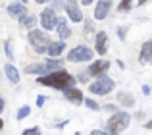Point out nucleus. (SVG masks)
<instances>
[{
    "mask_svg": "<svg viewBox=\"0 0 152 135\" xmlns=\"http://www.w3.org/2000/svg\"><path fill=\"white\" fill-rule=\"evenodd\" d=\"M29 43H31V46L35 48V52H39V54H46V46L50 45V37H48V31H45V29H31L29 31Z\"/></svg>",
    "mask_w": 152,
    "mask_h": 135,
    "instance_id": "nucleus-3",
    "label": "nucleus"
},
{
    "mask_svg": "<svg viewBox=\"0 0 152 135\" xmlns=\"http://www.w3.org/2000/svg\"><path fill=\"white\" fill-rule=\"evenodd\" d=\"M29 114H31V106H21V108L18 110V116L15 118H18V120H25Z\"/></svg>",
    "mask_w": 152,
    "mask_h": 135,
    "instance_id": "nucleus-20",
    "label": "nucleus"
},
{
    "mask_svg": "<svg viewBox=\"0 0 152 135\" xmlns=\"http://www.w3.org/2000/svg\"><path fill=\"white\" fill-rule=\"evenodd\" d=\"M115 98H118V102H119L121 106H125V108H131V106H135V98H133V95L127 93V91H119Z\"/></svg>",
    "mask_w": 152,
    "mask_h": 135,
    "instance_id": "nucleus-17",
    "label": "nucleus"
},
{
    "mask_svg": "<svg viewBox=\"0 0 152 135\" xmlns=\"http://www.w3.org/2000/svg\"><path fill=\"white\" fill-rule=\"evenodd\" d=\"M56 31H58V35L62 37V41H66V39L71 37V29L69 25H67V21L64 18H58V25H56Z\"/></svg>",
    "mask_w": 152,
    "mask_h": 135,
    "instance_id": "nucleus-16",
    "label": "nucleus"
},
{
    "mask_svg": "<svg viewBox=\"0 0 152 135\" xmlns=\"http://www.w3.org/2000/svg\"><path fill=\"white\" fill-rule=\"evenodd\" d=\"M131 2H133V0H121L119 6H118V10L119 12H129L131 10Z\"/></svg>",
    "mask_w": 152,
    "mask_h": 135,
    "instance_id": "nucleus-21",
    "label": "nucleus"
},
{
    "mask_svg": "<svg viewBox=\"0 0 152 135\" xmlns=\"http://www.w3.org/2000/svg\"><path fill=\"white\" fill-rule=\"evenodd\" d=\"M35 23H37V18H35V15H25V18H21V25L27 27V29H33Z\"/></svg>",
    "mask_w": 152,
    "mask_h": 135,
    "instance_id": "nucleus-19",
    "label": "nucleus"
},
{
    "mask_svg": "<svg viewBox=\"0 0 152 135\" xmlns=\"http://www.w3.org/2000/svg\"><path fill=\"white\" fill-rule=\"evenodd\" d=\"M125 33H127L125 27H118V35H119V39H121V41L125 39Z\"/></svg>",
    "mask_w": 152,
    "mask_h": 135,
    "instance_id": "nucleus-28",
    "label": "nucleus"
},
{
    "mask_svg": "<svg viewBox=\"0 0 152 135\" xmlns=\"http://www.w3.org/2000/svg\"><path fill=\"white\" fill-rule=\"evenodd\" d=\"M139 62L141 64H152V41H146L141 48V54H139Z\"/></svg>",
    "mask_w": 152,
    "mask_h": 135,
    "instance_id": "nucleus-15",
    "label": "nucleus"
},
{
    "mask_svg": "<svg viewBox=\"0 0 152 135\" xmlns=\"http://www.w3.org/2000/svg\"><path fill=\"white\" fill-rule=\"evenodd\" d=\"M64 50H66V43H64V41L50 43V45L46 46V54H48L50 58H58V56H62Z\"/></svg>",
    "mask_w": 152,
    "mask_h": 135,
    "instance_id": "nucleus-14",
    "label": "nucleus"
},
{
    "mask_svg": "<svg viewBox=\"0 0 152 135\" xmlns=\"http://www.w3.org/2000/svg\"><path fill=\"white\" fill-rule=\"evenodd\" d=\"M150 91H152V89H150L148 85H145V87H142V93H145V95H150Z\"/></svg>",
    "mask_w": 152,
    "mask_h": 135,
    "instance_id": "nucleus-29",
    "label": "nucleus"
},
{
    "mask_svg": "<svg viewBox=\"0 0 152 135\" xmlns=\"http://www.w3.org/2000/svg\"><path fill=\"white\" fill-rule=\"evenodd\" d=\"M45 101H46V97H42V95H39V97H37V106H39V108L45 106Z\"/></svg>",
    "mask_w": 152,
    "mask_h": 135,
    "instance_id": "nucleus-27",
    "label": "nucleus"
},
{
    "mask_svg": "<svg viewBox=\"0 0 152 135\" xmlns=\"http://www.w3.org/2000/svg\"><path fill=\"white\" fill-rule=\"evenodd\" d=\"M93 50L89 48V46H85V45H77V46H73V48L67 52V60L69 62H91L93 60Z\"/></svg>",
    "mask_w": 152,
    "mask_h": 135,
    "instance_id": "nucleus-5",
    "label": "nucleus"
},
{
    "mask_svg": "<svg viewBox=\"0 0 152 135\" xmlns=\"http://www.w3.org/2000/svg\"><path fill=\"white\" fill-rule=\"evenodd\" d=\"M83 102H85L87 108H91V110H98V108H100V106H98V102L94 101V98H85Z\"/></svg>",
    "mask_w": 152,
    "mask_h": 135,
    "instance_id": "nucleus-22",
    "label": "nucleus"
},
{
    "mask_svg": "<svg viewBox=\"0 0 152 135\" xmlns=\"http://www.w3.org/2000/svg\"><path fill=\"white\" fill-rule=\"evenodd\" d=\"M81 4H85V6H89V4H93V0H81Z\"/></svg>",
    "mask_w": 152,
    "mask_h": 135,
    "instance_id": "nucleus-32",
    "label": "nucleus"
},
{
    "mask_svg": "<svg viewBox=\"0 0 152 135\" xmlns=\"http://www.w3.org/2000/svg\"><path fill=\"white\" fill-rule=\"evenodd\" d=\"M41 25L45 31H52L56 29V25H58V18H56V10L54 8H45V10L41 12Z\"/></svg>",
    "mask_w": 152,
    "mask_h": 135,
    "instance_id": "nucleus-6",
    "label": "nucleus"
},
{
    "mask_svg": "<svg viewBox=\"0 0 152 135\" xmlns=\"http://www.w3.org/2000/svg\"><path fill=\"white\" fill-rule=\"evenodd\" d=\"M110 68V60H93V64L89 66V73L94 75V77H98V75H102L104 71Z\"/></svg>",
    "mask_w": 152,
    "mask_h": 135,
    "instance_id": "nucleus-11",
    "label": "nucleus"
},
{
    "mask_svg": "<svg viewBox=\"0 0 152 135\" xmlns=\"http://www.w3.org/2000/svg\"><path fill=\"white\" fill-rule=\"evenodd\" d=\"M21 135H41V128H37V125L35 128H27Z\"/></svg>",
    "mask_w": 152,
    "mask_h": 135,
    "instance_id": "nucleus-23",
    "label": "nucleus"
},
{
    "mask_svg": "<svg viewBox=\"0 0 152 135\" xmlns=\"http://www.w3.org/2000/svg\"><path fill=\"white\" fill-rule=\"evenodd\" d=\"M94 50H96V54H106L108 52V33L106 31H100V33L96 35V39H94Z\"/></svg>",
    "mask_w": 152,
    "mask_h": 135,
    "instance_id": "nucleus-10",
    "label": "nucleus"
},
{
    "mask_svg": "<svg viewBox=\"0 0 152 135\" xmlns=\"http://www.w3.org/2000/svg\"><path fill=\"white\" fill-rule=\"evenodd\" d=\"M145 2H146V0H139L137 4H139V6H142V4H145Z\"/></svg>",
    "mask_w": 152,
    "mask_h": 135,
    "instance_id": "nucleus-33",
    "label": "nucleus"
},
{
    "mask_svg": "<svg viewBox=\"0 0 152 135\" xmlns=\"http://www.w3.org/2000/svg\"><path fill=\"white\" fill-rule=\"evenodd\" d=\"M37 4H46V2H52V0H35Z\"/></svg>",
    "mask_w": 152,
    "mask_h": 135,
    "instance_id": "nucleus-31",
    "label": "nucleus"
},
{
    "mask_svg": "<svg viewBox=\"0 0 152 135\" xmlns=\"http://www.w3.org/2000/svg\"><path fill=\"white\" fill-rule=\"evenodd\" d=\"M91 135H119V133H114V131H100V129H93Z\"/></svg>",
    "mask_w": 152,
    "mask_h": 135,
    "instance_id": "nucleus-26",
    "label": "nucleus"
},
{
    "mask_svg": "<svg viewBox=\"0 0 152 135\" xmlns=\"http://www.w3.org/2000/svg\"><path fill=\"white\" fill-rule=\"evenodd\" d=\"M50 71H54V70H52L46 62H45V64H29V66L25 68V73H29V75L31 73H35V75H45V73H50Z\"/></svg>",
    "mask_w": 152,
    "mask_h": 135,
    "instance_id": "nucleus-13",
    "label": "nucleus"
},
{
    "mask_svg": "<svg viewBox=\"0 0 152 135\" xmlns=\"http://www.w3.org/2000/svg\"><path fill=\"white\" fill-rule=\"evenodd\" d=\"M8 14H10L12 18H15V19L25 18V15H27L25 2H21V0H14V2H10V4H8Z\"/></svg>",
    "mask_w": 152,
    "mask_h": 135,
    "instance_id": "nucleus-7",
    "label": "nucleus"
},
{
    "mask_svg": "<svg viewBox=\"0 0 152 135\" xmlns=\"http://www.w3.org/2000/svg\"><path fill=\"white\" fill-rule=\"evenodd\" d=\"M4 128V122H2V118H0V129H2Z\"/></svg>",
    "mask_w": 152,
    "mask_h": 135,
    "instance_id": "nucleus-34",
    "label": "nucleus"
},
{
    "mask_svg": "<svg viewBox=\"0 0 152 135\" xmlns=\"http://www.w3.org/2000/svg\"><path fill=\"white\" fill-rule=\"evenodd\" d=\"M37 83L39 85H45V87H52V89H56V91H66L67 87H73L75 77L69 75L67 71H64V70H54V71H50V73L41 75Z\"/></svg>",
    "mask_w": 152,
    "mask_h": 135,
    "instance_id": "nucleus-1",
    "label": "nucleus"
},
{
    "mask_svg": "<svg viewBox=\"0 0 152 135\" xmlns=\"http://www.w3.org/2000/svg\"><path fill=\"white\" fill-rule=\"evenodd\" d=\"M110 6H112V0H98V4L94 6V19H106L108 14H110Z\"/></svg>",
    "mask_w": 152,
    "mask_h": 135,
    "instance_id": "nucleus-9",
    "label": "nucleus"
},
{
    "mask_svg": "<svg viewBox=\"0 0 152 135\" xmlns=\"http://www.w3.org/2000/svg\"><path fill=\"white\" fill-rule=\"evenodd\" d=\"M52 8L54 10H62V8H66V2L64 0H52Z\"/></svg>",
    "mask_w": 152,
    "mask_h": 135,
    "instance_id": "nucleus-25",
    "label": "nucleus"
},
{
    "mask_svg": "<svg viewBox=\"0 0 152 135\" xmlns=\"http://www.w3.org/2000/svg\"><path fill=\"white\" fill-rule=\"evenodd\" d=\"M4 48H6V56L10 58H14V52H12V41H6V45H4Z\"/></svg>",
    "mask_w": 152,
    "mask_h": 135,
    "instance_id": "nucleus-24",
    "label": "nucleus"
},
{
    "mask_svg": "<svg viewBox=\"0 0 152 135\" xmlns=\"http://www.w3.org/2000/svg\"><path fill=\"white\" fill-rule=\"evenodd\" d=\"M131 124V114L121 110V112H114L110 118H108V124H106V129L108 131H114V133H119L123 129H127Z\"/></svg>",
    "mask_w": 152,
    "mask_h": 135,
    "instance_id": "nucleus-2",
    "label": "nucleus"
},
{
    "mask_svg": "<svg viewBox=\"0 0 152 135\" xmlns=\"http://www.w3.org/2000/svg\"><path fill=\"white\" fill-rule=\"evenodd\" d=\"M64 97L67 98L69 102H75V104H81L83 101H85V97H83V93L77 89V87H67L66 91H64Z\"/></svg>",
    "mask_w": 152,
    "mask_h": 135,
    "instance_id": "nucleus-12",
    "label": "nucleus"
},
{
    "mask_svg": "<svg viewBox=\"0 0 152 135\" xmlns=\"http://www.w3.org/2000/svg\"><path fill=\"white\" fill-rule=\"evenodd\" d=\"M4 71H6V77L10 79V83H14V85L19 83V71L14 64H6L4 66Z\"/></svg>",
    "mask_w": 152,
    "mask_h": 135,
    "instance_id": "nucleus-18",
    "label": "nucleus"
},
{
    "mask_svg": "<svg viewBox=\"0 0 152 135\" xmlns=\"http://www.w3.org/2000/svg\"><path fill=\"white\" fill-rule=\"evenodd\" d=\"M21 2H27V0H21Z\"/></svg>",
    "mask_w": 152,
    "mask_h": 135,
    "instance_id": "nucleus-35",
    "label": "nucleus"
},
{
    "mask_svg": "<svg viewBox=\"0 0 152 135\" xmlns=\"http://www.w3.org/2000/svg\"><path fill=\"white\" fill-rule=\"evenodd\" d=\"M114 87H115V81H114V79L102 73V75H98L96 81H93L89 85V91L93 95H100V97H102V95H108L110 91H114Z\"/></svg>",
    "mask_w": 152,
    "mask_h": 135,
    "instance_id": "nucleus-4",
    "label": "nucleus"
},
{
    "mask_svg": "<svg viewBox=\"0 0 152 135\" xmlns=\"http://www.w3.org/2000/svg\"><path fill=\"white\" fill-rule=\"evenodd\" d=\"M4 106H6V102H4V98L0 97V114H2V110H4Z\"/></svg>",
    "mask_w": 152,
    "mask_h": 135,
    "instance_id": "nucleus-30",
    "label": "nucleus"
},
{
    "mask_svg": "<svg viewBox=\"0 0 152 135\" xmlns=\"http://www.w3.org/2000/svg\"><path fill=\"white\" fill-rule=\"evenodd\" d=\"M64 10L67 12V15H69L71 21H75V23H81L83 21V12H81V8H79V4L75 2V0H67Z\"/></svg>",
    "mask_w": 152,
    "mask_h": 135,
    "instance_id": "nucleus-8",
    "label": "nucleus"
}]
</instances>
